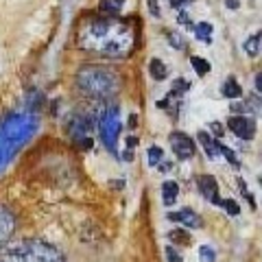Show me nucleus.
<instances>
[{"label": "nucleus", "mask_w": 262, "mask_h": 262, "mask_svg": "<svg viewBox=\"0 0 262 262\" xmlns=\"http://www.w3.org/2000/svg\"><path fill=\"white\" fill-rule=\"evenodd\" d=\"M136 144H138V138H131V136H129V138H127V149H134Z\"/></svg>", "instance_id": "obj_34"}, {"label": "nucleus", "mask_w": 262, "mask_h": 262, "mask_svg": "<svg viewBox=\"0 0 262 262\" xmlns=\"http://www.w3.org/2000/svg\"><path fill=\"white\" fill-rule=\"evenodd\" d=\"M177 196H179L177 182L166 179V182L162 184V201H164V206H173V203H177Z\"/></svg>", "instance_id": "obj_12"}, {"label": "nucleus", "mask_w": 262, "mask_h": 262, "mask_svg": "<svg viewBox=\"0 0 262 262\" xmlns=\"http://www.w3.org/2000/svg\"><path fill=\"white\" fill-rule=\"evenodd\" d=\"M243 48H245V53H247L251 59L253 57H258L260 55V33H253L251 37H247V42L243 44Z\"/></svg>", "instance_id": "obj_17"}, {"label": "nucleus", "mask_w": 262, "mask_h": 262, "mask_svg": "<svg viewBox=\"0 0 262 262\" xmlns=\"http://www.w3.org/2000/svg\"><path fill=\"white\" fill-rule=\"evenodd\" d=\"M186 3H192V0H170V7H173V9H179V11H182V7H184Z\"/></svg>", "instance_id": "obj_30"}, {"label": "nucleus", "mask_w": 262, "mask_h": 262, "mask_svg": "<svg viewBox=\"0 0 262 262\" xmlns=\"http://www.w3.org/2000/svg\"><path fill=\"white\" fill-rule=\"evenodd\" d=\"M0 262H3V258H0Z\"/></svg>", "instance_id": "obj_36"}, {"label": "nucleus", "mask_w": 262, "mask_h": 262, "mask_svg": "<svg viewBox=\"0 0 262 262\" xmlns=\"http://www.w3.org/2000/svg\"><path fill=\"white\" fill-rule=\"evenodd\" d=\"M208 127L212 129V134H214L216 138H223V134H225V131H223V125H221V122H210Z\"/></svg>", "instance_id": "obj_29"}, {"label": "nucleus", "mask_w": 262, "mask_h": 262, "mask_svg": "<svg viewBox=\"0 0 262 262\" xmlns=\"http://www.w3.org/2000/svg\"><path fill=\"white\" fill-rule=\"evenodd\" d=\"M256 90H258V94H260V90H262V77H260V72L256 75Z\"/></svg>", "instance_id": "obj_35"}, {"label": "nucleus", "mask_w": 262, "mask_h": 262, "mask_svg": "<svg viewBox=\"0 0 262 262\" xmlns=\"http://www.w3.org/2000/svg\"><path fill=\"white\" fill-rule=\"evenodd\" d=\"M166 219L168 221H175V223H182L184 227H190V229L201 227V216L196 214L192 208H182L179 212H170Z\"/></svg>", "instance_id": "obj_10"}, {"label": "nucleus", "mask_w": 262, "mask_h": 262, "mask_svg": "<svg viewBox=\"0 0 262 262\" xmlns=\"http://www.w3.org/2000/svg\"><path fill=\"white\" fill-rule=\"evenodd\" d=\"M227 127L241 140H253V136H256V122L249 116H229Z\"/></svg>", "instance_id": "obj_7"}, {"label": "nucleus", "mask_w": 262, "mask_h": 262, "mask_svg": "<svg viewBox=\"0 0 262 262\" xmlns=\"http://www.w3.org/2000/svg\"><path fill=\"white\" fill-rule=\"evenodd\" d=\"M221 94H223L225 98H229V101H241L243 88H241V83L234 77H227L223 81V85H221Z\"/></svg>", "instance_id": "obj_11"}, {"label": "nucleus", "mask_w": 262, "mask_h": 262, "mask_svg": "<svg viewBox=\"0 0 262 262\" xmlns=\"http://www.w3.org/2000/svg\"><path fill=\"white\" fill-rule=\"evenodd\" d=\"M190 63H192V68H194V72L199 77H203V75H208L210 72V61L208 59H203V57H190Z\"/></svg>", "instance_id": "obj_20"}, {"label": "nucleus", "mask_w": 262, "mask_h": 262, "mask_svg": "<svg viewBox=\"0 0 262 262\" xmlns=\"http://www.w3.org/2000/svg\"><path fill=\"white\" fill-rule=\"evenodd\" d=\"M199 260L201 262H214L216 260L214 249H212L210 245H201V247H199Z\"/></svg>", "instance_id": "obj_24"}, {"label": "nucleus", "mask_w": 262, "mask_h": 262, "mask_svg": "<svg viewBox=\"0 0 262 262\" xmlns=\"http://www.w3.org/2000/svg\"><path fill=\"white\" fill-rule=\"evenodd\" d=\"M196 186H199V192L206 196V199L210 203H214V206H221V196H219V184H216V179L212 177V175H201L199 179H196Z\"/></svg>", "instance_id": "obj_9"}, {"label": "nucleus", "mask_w": 262, "mask_h": 262, "mask_svg": "<svg viewBox=\"0 0 262 262\" xmlns=\"http://www.w3.org/2000/svg\"><path fill=\"white\" fill-rule=\"evenodd\" d=\"M177 22L179 24H186V29H190L192 31V20H190V15H188V11H179V15H177Z\"/></svg>", "instance_id": "obj_27"}, {"label": "nucleus", "mask_w": 262, "mask_h": 262, "mask_svg": "<svg viewBox=\"0 0 262 262\" xmlns=\"http://www.w3.org/2000/svg\"><path fill=\"white\" fill-rule=\"evenodd\" d=\"M122 3H125V0H101V3H98V9H101L103 13H118V9L122 7Z\"/></svg>", "instance_id": "obj_22"}, {"label": "nucleus", "mask_w": 262, "mask_h": 262, "mask_svg": "<svg viewBox=\"0 0 262 262\" xmlns=\"http://www.w3.org/2000/svg\"><path fill=\"white\" fill-rule=\"evenodd\" d=\"M146 7H149V11L153 18H160L162 11H160V5H158V0H146Z\"/></svg>", "instance_id": "obj_28"}, {"label": "nucleus", "mask_w": 262, "mask_h": 262, "mask_svg": "<svg viewBox=\"0 0 262 262\" xmlns=\"http://www.w3.org/2000/svg\"><path fill=\"white\" fill-rule=\"evenodd\" d=\"M212 24L210 22H199V24H194L192 27V33H194V37L196 39H201L203 44H212Z\"/></svg>", "instance_id": "obj_14"}, {"label": "nucleus", "mask_w": 262, "mask_h": 262, "mask_svg": "<svg viewBox=\"0 0 262 262\" xmlns=\"http://www.w3.org/2000/svg\"><path fill=\"white\" fill-rule=\"evenodd\" d=\"M164 253H166V260L168 262H182L184 260V256L175 247H166V249H164Z\"/></svg>", "instance_id": "obj_26"}, {"label": "nucleus", "mask_w": 262, "mask_h": 262, "mask_svg": "<svg viewBox=\"0 0 262 262\" xmlns=\"http://www.w3.org/2000/svg\"><path fill=\"white\" fill-rule=\"evenodd\" d=\"M118 110L116 107H107L105 114L98 118V129H101V140L107 146L112 153H116V142H118V134H120V120H118Z\"/></svg>", "instance_id": "obj_4"}, {"label": "nucleus", "mask_w": 262, "mask_h": 262, "mask_svg": "<svg viewBox=\"0 0 262 262\" xmlns=\"http://www.w3.org/2000/svg\"><path fill=\"white\" fill-rule=\"evenodd\" d=\"M77 85L92 98H110L120 92V75L101 63H88L77 72Z\"/></svg>", "instance_id": "obj_2"}, {"label": "nucleus", "mask_w": 262, "mask_h": 262, "mask_svg": "<svg viewBox=\"0 0 262 262\" xmlns=\"http://www.w3.org/2000/svg\"><path fill=\"white\" fill-rule=\"evenodd\" d=\"M199 142H201V146H203V151H206L208 158H210V160H216V155H219V151H216V140H212L208 131H199Z\"/></svg>", "instance_id": "obj_15"}, {"label": "nucleus", "mask_w": 262, "mask_h": 262, "mask_svg": "<svg viewBox=\"0 0 262 262\" xmlns=\"http://www.w3.org/2000/svg\"><path fill=\"white\" fill-rule=\"evenodd\" d=\"M134 27L129 20H120L107 15V18L88 20L79 31V46L83 51L96 53L101 57L122 59L134 51Z\"/></svg>", "instance_id": "obj_1"}, {"label": "nucleus", "mask_w": 262, "mask_h": 262, "mask_svg": "<svg viewBox=\"0 0 262 262\" xmlns=\"http://www.w3.org/2000/svg\"><path fill=\"white\" fill-rule=\"evenodd\" d=\"M0 258L3 262H66L63 253L55 245L39 238H27L3 247Z\"/></svg>", "instance_id": "obj_3"}, {"label": "nucleus", "mask_w": 262, "mask_h": 262, "mask_svg": "<svg viewBox=\"0 0 262 262\" xmlns=\"http://www.w3.org/2000/svg\"><path fill=\"white\" fill-rule=\"evenodd\" d=\"M221 206L225 208V212H227L229 216H238L241 214V206L234 199H223V201H221Z\"/></svg>", "instance_id": "obj_25"}, {"label": "nucleus", "mask_w": 262, "mask_h": 262, "mask_svg": "<svg viewBox=\"0 0 262 262\" xmlns=\"http://www.w3.org/2000/svg\"><path fill=\"white\" fill-rule=\"evenodd\" d=\"M149 72H151V77L155 81H166V77H168V66L164 63L162 59H158V57H153V59L149 61Z\"/></svg>", "instance_id": "obj_13"}, {"label": "nucleus", "mask_w": 262, "mask_h": 262, "mask_svg": "<svg viewBox=\"0 0 262 262\" xmlns=\"http://www.w3.org/2000/svg\"><path fill=\"white\" fill-rule=\"evenodd\" d=\"M170 149L175 151V155L179 160H190L196 153L192 138L188 134H184V131H173V134H170Z\"/></svg>", "instance_id": "obj_6"}, {"label": "nucleus", "mask_w": 262, "mask_h": 262, "mask_svg": "<svg viewBox=\"0 0 262 262\" xmlns=\"http://www.w3.org/2000/svg\"><path fill=\"white\" fill-rule=\"evenodd\" d=\"M166 37H168L170 46H173V48H177V51H184V48H186V39H184V35H182V33H177V31H170V33H166Z\"/></svg>", "instance_id": "obj_23"}, {"label": "nucleus", "mask_w": 262, "mask_h": 262, "mask_svg": "<svg viewBox=\"0 0 262 262\" xmlns=\"http://www.w3.org/2000/svg\"><path fill=\"white\" fill-rule=\"evenodd\" d=\"M160 170L162 173H168V170H173V162H160Z\"/></svg>", "instance_id": "obj_31"}, {"label": "nucleus", "mask_w": 262, "mask_h": 262, "mask_svg": "<svg viewBox=\"0 0 262 262\" xmlns=\"http://www.w3.org/2000/svg\"><path fill=\"white\" fill-rule=\"evenodd\" d=\"M13 232H15V214L7 206H0V249L9 243Z\"/></svg>", "instance_id": "obj_8"}, {"label": "nucleus", "mask_w": 262, "mask_h": 262, "mask_svg": "<svg viewBox=\"0 0 262 262\" xmlns=\"http://www.w3.org/2000/svg\"><path fill=\"white\" fill-rule=\"evenodd\" d=\"M216 151H219V153H223L225 158H227V162L232 164V166H241V160H238V155H236L232 149H229L227 144H223V142H219V140H216Z\"/></svg>", "instance_id": "obj_21"}, {"label": "nucleus", "mask_w": 262, "mask_h": 262, "mask_svg": "<svg viewBox=\"0 0 262 262\" xmlns=\"http://www.w3.org/2000/svg\"><path fill=\"white\" fill-rule=\"evenodd\" d=\"M70 136L75 138V140L81 144V146H85V149H92V140H90V131H92V120H90L88 116H83V114H79V116L72 118L70 122Z\"/></svg>", "instance_id": "obj_5"}, {"label": "nucleus", "mask_w": 262, "mask_h": 262, "mask_svg": "<svg viewBox=\"0 0 262 262\" xmlns=\"http://www.w3.org/2000/svg\"><path fill=\"white\" fill-rule=\"evenodd\" d=\"M188 90H190V83H188L186 79H175L173 81V88H170V98H175V101H179V98H182Z\"/></svg>", "instance_id": "obj_18"}, {"label": "nucleus", "mask_w": 262, "mask_h": 262, "mask_svg": "<svg viewBox=\"0 0 262 262\" xmlns=\"http://www.w3.org/2000/svg\"><path fill=\"white\" fill-rule=\"evenodd\" d=\"M168 241L175 243V245H184V247H188V245L192 243V236L188 234L184 227H179V229H170V232H168Z\"/></svg>", "instance_id": "obj_16"}, {"label": "nucleus", "mask_w": 262, "mask_h": 262, "mask_svg": "<svg viewBox=\"0 0 262 262\" xmlns=\"http://www.w3.org/2000/svg\"><path fill=\"white\" fill-rule=\"evenodd\" d=\"M122 158H125L127 162H134V149H125V153H122Z\"/></svg>", "instance_id": "obj_33"}, {"label": "nucleus", "mask_w": 262, "mask_h": 262, "mask_svg": "<svg viewBox=\"0 0 262 262\" xmlns=\"http://www.w3.org/2000/svg\"><path fill=\"white\" fill-rule=\"evenodd\" d=\"M162 158H164L162 146L153 144V146H149V149H146V162H149V166H158V164L162 162Z\"/></svg>", "instance_id": "obj_19"}, {"label": "nucleus", "mask_w": 262, "mask_h": 262, "mask_svg": "<svg viewBox=\"0 0 262 262\" xmlns=\"http://www.w3.org/2000/svg\"><path fill=\"white\" fill-rule=\"evenodd\" d=\"M225 7H227V9H232V11H236L241 7V3H238V0H225Z\"/></svg>", "instance_id": "obj_32"}]
</instances>
